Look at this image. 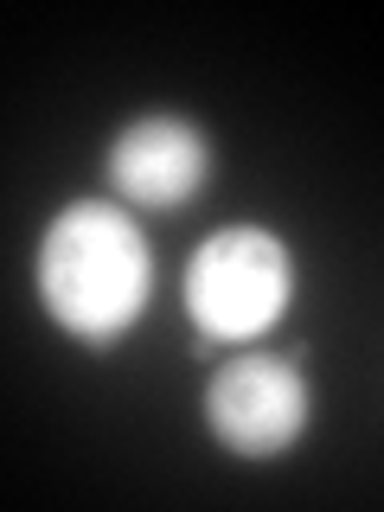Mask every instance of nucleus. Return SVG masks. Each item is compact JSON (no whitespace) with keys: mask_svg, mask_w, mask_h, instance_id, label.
<instances>
[{"mask_svg":"<svg viewBox=\"0 0 384 512\" xmlns=\"http://www.w3.org/2000/svg\"><path fill=\"white\" fill-rule=\"evenodd\" d=\"M154 295V256L122 205L77 199L45 224L39 301L84 346H116Z\"/></svg>","mask_w":384,"mask_h":512,"instance_id":"nucleus-1","label":"nucleus"},{"mask_svg":"<svg viewBox=\"0 0 384 512\" xmlns=\"http://www.w3.org/2000/svg\"><path fill=\"white\" fill-rule=\"evenodd\" d=\"M109 180L128 205L173 212V205L199 199L205 180H212V141L186 116H141L109 148Z\"/></svg>","mask_w":384,"mask_h":512,"instance_id":"nucleus-4","label":"nucleus"},{"mask_svg":"<svg viewBox=\"0 0 384 512\" xmlns=\"http://www.w3.org/2000/svg\"><path fill=\"white\" fill-rule=\"evenodd\" d=\"M186 314L205 340H256L288 314L295 295V256L263 224H224L186 263Z\"/></svg>","mask_w":384,"mask_h":512,"instance_id":"nucleus-2","label":"nucleus"},{"mask_svg":"<svg viewBox=\"0 0 384 512\" xmlns=\"http://www.w3.org/2000/svg\"><path fill=\"white\" fill-rule=\"evenodd\" d=\"M308 410V378L276 352H244V359L218 365L212 391H205V423L237 461H276L282 448H295Z\"/></svg>","mask_w":384,"mask_h":512,"instance_id":"nucleus-3","label":"nucleus"}]
</instances>
